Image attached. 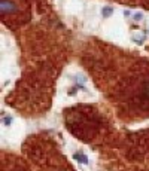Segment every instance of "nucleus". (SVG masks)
<instances>
[{
  "label": "nucleus",
  "instance_id": "f257e3e1",
  "mask_svg": "<svg viewBox=\"0 0 149 171\" xmlns=\"http://www.w3.org/2000/svg\"><path fill=\"white\" fill-rule=\"evenodd\" d=\"M74 88L70 91V94H74L76 89H82V91H86V79L85 76H82V74H78V76H74Z\"/></svg>",
  "mask_w": 149,
  "mask_h": 171
},
{
  "label": "nucleus",
  "instance_id": "f03ea898",
  "mask_svg": "<svg viewBox=\"0 0 149 171\" xmlns=\"http://www.w3.org/2000/svg\"><path fill=\"white\" fill-rule=\"evenodd\" d=\"M0 11H2V13H12V12L17 11V6H15V3H12L11 0H2L0 2Z\"/></svg>",
  "mask_w": 149,
  "mask_h": 171
},
{
  "label": "nucleus",
  "instance_id": "7ed1b4c3",
  "mask_svg": "<svg viewBox=\"0 0 149 171\" xmlns=\"http://www.w3.org/2000/svg\"><path fill=\"white\" fill-rule=\"evenodd\" d=\"M73 159L78 161V162H80L82 165H86L88 162H90V159H88V156H86L84 152H74L73 153Z\"/></svg>",
  "mask_w": 149,
  "mask_h": 171
},
{
  "label": "nucleus",
  "instance_id": "20e7f679",
  "mask_svg": "<svg viewBox=\"0 0 149 171\" xmlns=\"http://www.w3.org/2000/svg\"><path fill=\"white\" fill-rule=\"evenodd\" d=\"M2 122H3V125L5 126H9L12 124V116H6V115H3V116H2Z\"/></svg>",
  "mask_w": 149,
  "mask_h": 171
},
{
  "label": "nucleus",
  "instance_id": "39448f33",
  "mask_svg": "<svg viewBox=\"0 0 149 171\" xmlns=\"http://www.w3.org/2000/svg\"><path fill=\"white\" fill-rule=\"evenodd\" d=\"M112 12H113V9L109 8V6H106V8L102 9V15H103V17H110V15H112Z\"/></svg>",
  "mask_w": 149,
  "mask_h": 171
},
{
  "label": "nucleus",
  "instance_id": "423d86ee",
  "mask_svg": "<svg viewBox=\"0 0 149 171\" xmlns=\"http://www.w3.org/2000/svg\"><path fill=\"white\" fill-rule=\"evenodd\" d=\"M145 34H139V36H133V40L136 42V43H143L145 42Z\"/></svg>",
  "mask_w": 149,
  "mask_h": 171
},
{
  "label": "nucleus",
  "instance_id": "0eeeda50",
  "mask_svg": "<svg viewBox=\"0 0 149 171\" xmlns=\"http://www.w3.org/2000/svg\"><path fill=\"white\" fill-rule=\"evenodd\" d=\"M142 18H143V13H142V12H136V13L133 15V19H134V21H140Z\"/></svg>",
  "mask_w": 149,
  "mask_h": 171
},
{
  "label": "nucleus",
  "instance_id": "6e6552de",
  "mask_svg": "<svg viewBox=\"0 0 149 171\" xmlns=\"http://www.w3.org/2000/svg\"><path fill=\"white\" fill-rule=\"evenodd\" d=\"M143 91H145V95H148V97H149V82H146V83H145Z\"/></svg>",
  "mask_w": 149,
  "mask_h": 171
}]
</instances>
